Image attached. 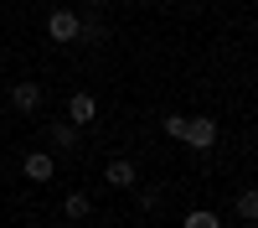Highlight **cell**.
<instances>
[{"label":"cell","mask_w":258,"mask_h":228,"mask_svg":"<svg viewBox=\"0 0 258 228\" xmlns=\"http://www.w3.org/2000/svg\"><path fill=\"white\" fill-rule=\"evenodd\" d=\"M47 31H52V41H78L83 36V21H78V11H52L47 16Z\"/></svg>","instance_id":"6da1fadb"},{"label":"cell","mask_w":258,"mask_h":228,"mask_svg":"<svg viewBox=\"0 0 258 228\" xmlns=\"http://www.w3.org/2000/svg\"><path fill=\"white\" fill-rule=\"evenodd\" d=\"M181 140L191 145V151H212V145H217V124H212V119H186Z\"/></svg>","instance_id":"7a4b0ae2"},{"label":"cell","mask_w":258,"mask_h":228,"mask_svg":"<svg viewBox=\"0 0 258 228\" xmlns=\"http://www.w3.org/2000/svg\"><path fill=\"white\" fill-rule=\"evenodd\" d=\"M21 171H26V181H52V176H57V161H52L47 151H31L26 161H21Z\"/></svg>","instance_id":"3957f363"},{"label":"cell","mask_w":258,"mask_h":228,"mask_svg":"<svg viewBox=\"0 0 258 228\" xmlns=\"http://www.w3.org/2000/svg\"><path fill=\"white\" fill-rule=\"evenodd\" d=\"M93 114H98V99H93V94H73V99H68V119H73V124H88Z\"/></svg>","instance_id":"277c9868"},{"label":"cell","mask_w":258,"mask_h":228,"mask_svg":"<svg viewBox=\"0 0 258 228\" xmlns=\"http://www.w3.org/2000/svg\"><path fill=\"white\" fill-rule=\"evenodd\" d=\"M11 104H16L21 114H31L36 104H41V88H36V83H16V88H11Z\"/></svg>","instance_id":"5b68a950"},{"label":"cell","mask_w":258,"mask_h":228,"mask_svg":"<svg viewBox=\"0 0 258 228\" xmlns=\"http://www.w3.org/2000/svg\"><path fill=\"white\" fill-rule=\"evenodd\" d=\"M103 176H109V187H135V166H129V161H109Z\"/></svg>","instance_id":"8992f818"},{"label":"cell","mask_w":258,"mask_h":228,"mask_svg":"<svg viewBox=\"0 0 258 228\" xmlns=\"http://www.w3.org/2000/svg\"><path fill=\"white\" fill-rule=\"evenodd\" d=\"M47 140L57 145V151H73V145H78V135H73V124H62V119H57V124H47Z\"/></svg>","instance_id":"52a82bcc"},{"label":"cell","mask_w":258,"mask_h":228,"mask_svg":"<svg viewBox=\"0 0 258 228\" xmlns=\"http://www.w3.org/2000/svg\"><path fill=\"white\" fill-rule=\"evenodd\" d=\"M181 228H222V218H217V213H207V207H197V213H186Z\"/></svg>","instance_id":"ba28073f"},{"label":"cell","mask_w":258,"mask_h":228,"mask_svg":"<svg viewBox=\"0 0 258 228\" xmlns=\"http://www.w3.org/2000/svg\"><path fill=\"white\" fill-rule=\"evenodd\" d=\"M88 207H93L88 197H83V192H73L68 202H62V213H68V218H88Z\"/></svg>","instance_id":"9c48e42d"},{"label":"cell","mask_w":258,"mask_h":228,"mask_svg":"<svg viewBox=\"0 0 258 228\" xmlns=\"http://www.w3.org/2000/svg\"><path fill=\"white\" fill-rule=\"evenodd\" d=\"M238 218H258V192H243L238 197Z\"/></svg>","instance_id":"30bf717a"},{"label":"cell","mask_w":258,"mask_h":228,"mask_svg":"<svg viewBox=\"0 0 258 228\" xmlns=\"http://www.w3.org/2000/svg\"><path fill=\"white\" fill-rule=\"evenodd\" d=\"M181 130H186V119H181V114H165V135L181 140Z\"/></svg>","instance_id":"8fae6325"}]
</instances>
